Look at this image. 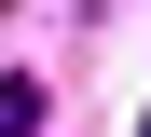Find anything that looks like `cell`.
Masks as SVG:
<instances>
[{
    "instance_id": "6da1fadb",
    "label": "cell",
    "mask_w": 151,
    "mask_h": 137,
    "mask_svg": "<svg viewBox=\"0 0 151 137\" xmlns=\"http://www.w3.org/2000/svg\"><path fill=\"white\" fill-rule=\"evenodd\" d=\"M137 137H151V123H137Z\"/></svg>"
}]
</instances>
